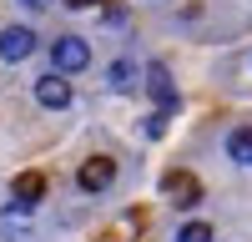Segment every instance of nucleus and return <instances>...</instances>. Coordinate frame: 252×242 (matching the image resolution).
Segmentation results:
<instances>
[{
    "label": "nucleus",
    "instance_id": "1a4fd4ad",
    "mask_svg": "<svg viewBox=\"0 0 252 242\" xmlns=\"http://www.w3.org/2000/svg\"><path fill=\"white\" fill-rule=\"evenodd\" d=\"M106 81H111V91H131L136 86V66L131 60H116V66L106 71Z\"/></svg>",
    "mask_w": 252,
    "mask_h": 242
},
{
    "label": "nucleus",
    "instance_id": "f257e3e1",
    "mask_svg": "<svg viewBox=\"0 0 252 242\" xmlns=\"http://www.w3.org/2000/svg\"><path fill=\"white\" fill-rule=\"evenodd\" d=\"M91 66V46L81 35H61L51 46V71H86Z\"/></svg>",
    "mask_w": 252,
    "mask_h": 242
},
{
    "label": "nucleus",
    "instance_id": "423d86ee",
    "mask_svg": "<svg viewBox=\"0 0 252 242\" xmlns=\"http://www.w3.org/2000/svg\"><path fill=\"white\" fill-rule=\"evenodd\" d=\"M35 51V35L26 30V26H5V30H0V60H10V66H15V60H26Z\"/></svg>",
    "mask_w": 252,
    "mask_h": 242
},
{
    "label": "nucleus",
    "instance_id": "ddd939ff",
    "mask_svg": "<svg viewBox=\"0 0 252 242\" xmlns=\"http://www.w3.org/2000/svg\"><path fill=\"white\" fill-rule=\"evenodd\" d=\"M20 5H31V10H46V5H51V0H20Z\"/></svg>",
    "mask_w": 252,
    "mask_h": 242
},
{
    "label": "nucleus",
    "instance_id": "9d476101",
    "mask_svg": "<svg viewBox=\"0 0 252 242\" xmlns=\"http://www.w3.org/2000/svg\"><path fill=\"white\" fill-rule=\"evenodd\" d=\"M177 242H212V227H207V222H187L177 232Z\"/></svg>",
    "mask_w": 252,
    "mask_h": 242
},
{
    "label": "nucleus",
    "instance_id": "39448f33",
    "mask_svg": "<svg viewBox=\"0 0 252 242\" xmlns=\"http://www.w3.org/2000/svg\"><path fill=\"white\" fill-rule=\"evenodd\" d=\"M35 101H40L46 111H61V106H71V81H61V71L40 76V81H35Z\"/></svg>",
    "mask_w": 252,
    "mask_h": 242
},
{
    "label": "nucleus",
    "instance_id": "f03ea898",
    "mask_svg": "<svg viewBox=\"0 0 252 242\" xmlns=\"http://www.w3.org/2000/svg\"><path fill=\"white\" fill-rule=\"evenodd\" d=\"M146 91H152L157 111H166V116L177 111V81H172V71H166L161 60H152V66H146Z\"/></svg>",
    "mask_w": 252,
    "mask_h": 242
},
{
    "label": "nucleus",
    "instance_id": "0eeeda50",
    "mask_svg": "<svg viewBox=\"0 0 252 242\" xmlns=\"http://www.w3.org/2000/svg\"><path fill=\"white\" fill-rule=\"evenodd\" d=\"M10 197H15V207H20V212H31L35 202L46 197V177H40V172H20V177H15V187H10Z\"/></svg>",
    "mask_w": 252,
    "mask_h": 242
},
{
    "label": "nucleus",
    "instance_id": "20e7f679",
    "mask_svg": "<svg viewBox=\"0 0 252 242\" xmlns=\"http://www.w3.org/2000/svg\"><path fill=\"white\" fill-rule=\"evenodd\" d=\"M166 197H172V207H197L202 202V182L192 177V172H166Z\"/></svg>",
    "mask_w": 252,
    "mask_h": 242
},
{
    "label": "nucleus",
    "instance_id": "9b49d317",
    "mask_svg": "<svg viewBox=\"0 0 252 242\" xmlns=\"http://www.w3.org/2000/svg\"><path fill=\"white\" fill-rule=\"evenodd\" d=\"M166 121H172L166 111H152V121H146V131H152V136H161V131H166Z\"/></svg>",
    "mask_w": 252,
    "mask_h": 242
},
{
    "label": "nucleus",
    "instance_id": "6e6552de",
    "mask_svg": "<svg viewBox=\"0 0 252 242\" xmlns=\"http://www.w3.org/2000/svg\"><path fill=\"white\" fill-rule=\"evenodd\" d=\"M227 156L237 167H252V126H232L227 131Z\"/></svg>",
    "mask_w": 252,
    "mask_h": 242
},
{
    "label": "nucleus",
    "instance_id": "7ed1b4c3",
    "mask_svg": "<svg viewBox=\"0 0 252 242\" xmlns=\"http://www.w3.org/2000/svg\"><path fill=\"white\" fill-rule=\"evenodd\" d=\"M76 182H81V192H106L111 182H116V161H111V156H91V161H81Z\"/></svg>",
    "mask_w": 252,
    "mask_h": 242
},
{
    "label": "nucleus",
    "instance_id": "f8f14e48",
    "mask_svg": "<svg viewBox=\"0 0 252 242\" xmlns=\"http://www.w3.org/2000/svg\"><path fill=\"white\" fill-rule=\"evenodd\" d=\"M66 5H71V10H91L96 0H66Z\"/></svg>",
    "mask_w": 252,
    "mask_h": 242
}]
</instances>
